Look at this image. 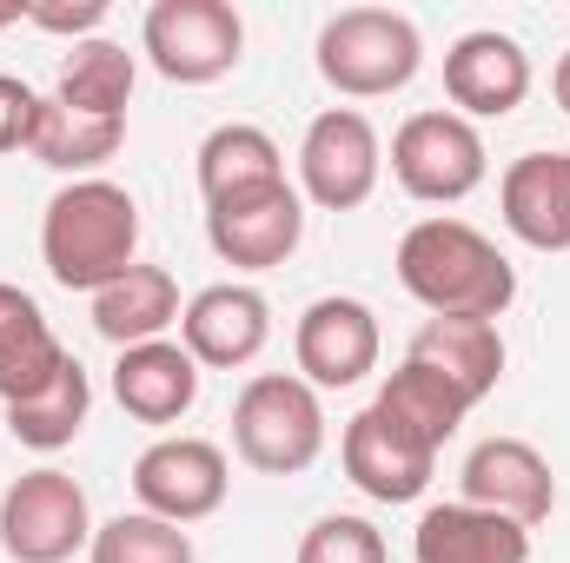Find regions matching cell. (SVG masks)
Returning <instances> with one entry per match:
<instances>
[{
  "instance_id": "7",
  "label": "cell",
  "mask_w": 570,
  "mask_h": 563,
  "mask_svg": "<svg viewBox=\"0 0 570 563\" xmlns=\"http://www.w3.org/2000/svg\"><path fill=\"white\" fill-rule=\"evenodd\" d=\"M491 172V152H484V134L451 113V107H431V113H412L399 134H392V179L425 199V206H458L484 186Z\"/></svg>"
},
{
  "instance_id": "32",
  "label": "cell",
  "mask_w": 570,
  "mask_h": 563,
  "mask_svg": "<svg viewBox=\"0 0 570 563\" xmlns=\"http://www.w3.org/2000/svg\"><path fill=\"white\" fill-rule=\"evenodd\" d=\"M13 20H27V7L20 0H0V27H13Z\"/></svg>"
},
{
  "instance_id": "6",
  "label": "cell",
  "mask_w": 570,
  "mask_h": 563,
  "mask_svg": "<svg viewBox=\"0 0 570 563\" xmlns=\"http://www.w3.org/2000/svg\"><path fill=\"white\" fill-rule=\"evenodd\" d=\"M94 531L100 524H94L87 491L53 464L13 477L0 491V551L13 563H67L73 551L94 544Z\"/></svg>"
},
{
  "instance_id": "17",
  "label": "cell",
  "mask_w": 570,
  "mask_h": 563,
  "mask_svg": "<svg viewBox=\"0 0 570 563\" xmlns=\"http://www.w3.org/2000/svg\"><path fill=\"white\" fill-rule=\"evenodd\" d=\"M114 398H120L127 418H140V424H179L199 405V365L173 338L127 345L114 358Z\"/></svg>"
},
{
  "instance_id": "18",
  "label": "cell",
  "mask_w": 570,
  "mask_h": 563,
  "mask_svg": "<svg viewBox=\"0 0 570 563\" xmlns=\"http://www.w3.org/2000/svg\"><path fill=\"white\" fill-rule=\"evenodd\" d=\"M412 557L419 563H531V531L458 497V504H431L419 517Z\"/></svg>"
},
{
  "instance_id": "2",
  "label": "cell",
  "mask_w": 570,
  "mask_h": 563,
  "mask_svg": "<svg viewBox=\"0 0 570 563\" xmlns=\"http://www.w3.org/2000/svg\"><path fill=\"white\" fill-rule=\"evenodd\" d=\"M40 259L67 292H107L140 266V206L114 179H67L40 219Z\"/></svg>"
},
{
  "instance_id": "20",
  "label": "cell",
  "mask_w": 570,
  "mask_h": 563,
  "mask_svg": "<svg viewBox=\"0 0 570 563\" xmlns=\"http://www.w3.org/2000/svg\"><path fill=\"white\" fill-rule=\"evenodd\" d=\"M412 358L431 365V372H444V378L478 405V398H491L498 378H504V332H498L491 318H425L419 338H412Z\"/></svg>"
},
{
  "instance_id": "22",
  "label": "cell",
  "mask_w": 570,
  "mask_h": 563,
  "mask_svg": "<svg viewBox=\"0 0 570 563\" xmlns=\"http://www.w3.org/2000/svg\"><path fill=\"white\" fill-rule=\"evenodd\" d=\"M134 80H140L134 53H127L120 40H100V33H94V40H80V47L67 53L53 100H60V107H73V113H94V120H127Z\"/></svg>"
},
{
  "instance_id": "10",
  "label": "cell",
  "mask_w": 570,
  "mask_h": 563,
  "mask_svg": "<svg viewBox=\"0 0 570 563\" xmlns=\"http://www.w3.org/2000/svg\"><path fill=\"white\" fill-rule=\"evenodd\" d=\"M226 451L206 444V437H153L140 457H134V497H140L146 517H166V524H199L226 504Z\"/></svg>"
},
{
  "instance_id": "15",
  "label": "cell",
  "mask_w": 570,
  "mask_h": 563,
  "mask_svg": "<svg viewBox=\"0 0 570 563\" xmlns=\"http://www.w3.org/2000/svg\"><path fill=\"white\" fill-rule=\"evenodd\" d=\"M444 93H451V107H458L471 127H478V120H504V113H518L524 93H531V53H524L511 33L478 27V33L451 40V53H444Z\"/></svg>"
},
{
  "instance_id": "9",
  "label": "cell",
  "mask_w": 570,
  "mask_h": 563,
  "mask_svg": "<svg viewBox=\"0 0 570 563\" xmlns=\"http://www.w3.org/2000/svg\"><path fill=\"white\" fill-rule=\"evenodd\" d=\"M206 239L226 266L239 273H273L298 253L305 239V199L292 179H273V186H246V192H226L206 206Z\"/></svg>"
},
{
  "instance_id": "31",
  "label": "cell",
  "mask_w": 570,
  "mask_h": 563,
  "mask_svg": "<svg viewBox=\"0 0 570 563\" xmlns=\"http://www.w3.org/2000/svg\"><path fill=\"white\" fill-rule=\"evenodd\" d=\"M551 93H558V107L570 113V53L558 60V73H551Z\"/></svg>"
},
{
  "instance_id": "30",
  "label": "cell",
  "mask_w": 570,
  "mask_h": 563,
  "mask_svg": "<svg viewBox=\"0 0 570 563\" xmlns=\"http://www.w3.org/2000/svg\"><path fill=\"white\" fill-rule=\"evenodd\" d=\"M27 20H33V27H47V33H73V47H80V33L94 40V27L107 20V0H73V7H27Z\"/></svg>"
},
{
  "instance_id": "21",
  "label": "cell",
  "mask_w": 570,
  "mask_h": 563,
  "mask_svg": "<svg viewBox=\"0 0 570 563\" xmlns=\"http://www.w3.org/2000/svg\"><path fill=\"white\" fill-rule=\"evenodd\" d=\"M179 285L166 266H127L107 292H94V332L127 352V345H153L166 338V325H179Z\"/></svg>"
},
{
  "instance_id": "12",
  "label": "cell",
  "mask_w": 570,
  "mask_h": 563,
  "mask_svg": "<svg viewBox=\"0 0 570 563\" xmlns=\"http://www.w3.org/2000/svg\"><path fill=\"white\" fill-rule=\"evenodd\" d=\"M273 338V305L253 285H206L179 312V345L199 372H246Z\"/></svg>"
},
{
  "instance_id": "25",
  "label": "cell",
  "mask_w": 570,
  "mask_h": 563,
  "mask_svg": "<svg viewBox=\"0 0 570 563\" xmlns=\"http://www.w3.org/2000/svg\"><path fill=\"white\" fill-rule=\"evenodd\" d=\"M120 146H127V120H94V113L60 107V100H40V127H33L27 152L40 166H53V172L94 179V166H107Z\"/></svg>"
},
{
  "instance_id": "16",
  "label": "cell",
  "mask_w": 570,
  "mask_h": 563,
  "mask_svg": "<svg viewBox=\"0 0 570 563\" xmlns=\"http://www.w3.org/2000/svg\"><path fill=\"white\" fill-rule=\"evenodd\" d=\"M504 226L531 253H570V152H524L498 179Z\"/></svg>"
},
{
  "instance_id": "23",
  "label": "cell",
  "mask_w": 570,
  "mask_h": 563,
  "mask_svg": "<svg viewBox=\"0 0 570 563\" xmlns=\"http://www.w3.org/2000/svg\"><path fill=\"white\" fill-rule=\"evenodd\" d=\"M273 179H285V152L266 127L233 120L199 140V199L206 206L226 192H246V186H273Z\"/></svg>"
},
{
  "instance_id": "13",
  "label": "cell",
  "mask_w": 570,
  "mask_h": 563,
  "mask_svg": "<svg viewBox=\"0 0 570 563\" xmlns=\"http://www.w3.org/2000/svg\"><path fill=\"white\" fill-rule=\"evenodd\" d=\"M458 484H464V504L498 511V517H511V524H524V531H538V524L558 511L551 457H544L538 444H524V437H484V444L464 457Z\"/></svg>"
},
{
  "instance_id": "8",
  "label": "cell",
  "mask_w": 570,
  "mask_h": 563,
  "mask_svg": "<svg viewBox=\"0 0 570 563\" xmlns=\"http://www.w3.org/2000/svg\"><path fill=\"white\" fill-rule=\"evenodd\" d=\"M385 172V146L379 127L358 107H325L305 140H298V199H312L318 213H358L379 192Z\"/></svg>"
},
{
  "instance_id": "5",
  "label": "cell",
  "mask_w": 570,
  "mask_h": 563,
  "mask_svg": "<svg viewBox=\"0 0 570 563\" xmlns=\"http://www.w3.org/2000/svg\"><path fill=\"white\" fill-rule=\"evenodd\" d=\"M140 47L159 80L173 87H213L246 53V20L226 0H153L140 20Z\"/></svg>"
},
{
  "instance_id": "27",
  "label": "cell",
  "mask_w": 570,
  "mask_h": 563,
  "mask_svg": "<svg viewBox=\"0 0 570 563\" xmlns=\"http://www.w3.org/2000/svg\"><path fill=\"white\" fill-rule=\"evenodd\" d=\"M87 563H199L193 557V537L166 517H146V511H120L94 531Z\"/></svg>"
},
{
  "instance_id": "11",
  "label": "cell",
  "mask_w": 570,
  "mask_h": 563,
  "mask_svg": "<svg viewBox=\"0 0 570 563\" xmlns=\"http://www.w3.org/2000/svg\"><path fill=\"white\" fill-rule=\"evenodd\" d=\"M379 312L365 298H312L298 312V332H292V358H298V378L312 392H345L358 378L379 372Z\"/></svg>"
},
{
  "instance_id": "14",
  "label": "cell",
  "mask_w": 570,
  "mask_h": 563,
  "mask_svg": "<svg viewBox=\"0 0 570 563\" xmlns=\"http://www.w3.org/2000/svg\"><path fill=\"white\" fill-rule=\"evenodd\" d=\"M338 457H345V477L372 504H419L431 471H438V451H431L425 437H412L405 424H392L379 405H365L358 418L345 424Z\"/></svg>"
},
{
  "instance_id": "3",
  "label": "cell",
  "mask_w": 570,
  "mask_h": 563,
  "mask_svg": "<svg viewBox=\"0 0 570 563\" xmlns=\"http://www.w3.org/2000/svg\"><path fill=\"white\" fill-rule=\"evenodd\" d=\"M318 80L345 100H385L399 87L419 80L425 67V40H419V20L399 13V7H345L318 27Z\"/></svg>"
},
{
  "instance_id": "24",
  "label": "cell",
  "mask_w": 570,
  "mask_h": 563,
  "mask_svg": "<svg viewBox=\"0 0 570 563\" xmlns=\"http://www.w3.org/2000/svg\"><path fill=\"white\" fill-rule=\"evenodd\" d=\"M379 412L392 424H405L412 437H425L431 451H444V437L464 424V412H471V398L444 378V372H431V365H419V358H405L392 378H385V392L372 398Z\"/></svg>"
},
{
  "instance_id": "1",
  "label": "cell",
  "mask_w": 570,
  "mask_h": 563,
  "mask_svg": "<svg viewBox=\"0 0 570 563\" xmlns=\"http://www.w3.org/2000/svg\"><path fill=\"white\" fill-rule=\"evenodd\" d=\"M399 285L431 318H504L518 298L511 259L464 219H419L399 239Z\"/></svg>"
},
{
  "instance_id": "26",
  "label": "cell",
  "mask_w": 570,
  "mask_h": 563,
  "mask_svg": "<svg viewBox=\"0 0 570 563\" xmlns=\"http://www.w3.org/2000/svg\"><path fill=\"white\" fill-rule=\"evenodd\" d=\"M87 405H94L87 365H80V358H67V365H60V378H53L40 398L7 405V431H13V444H27V451H47V457H53V451H67V444L80 437Z\"/></svg>"
},
{
  "instance_id": "19",
  "label": "cell",
  "mask_w": 570,
  "mask_h": 563,
  "mask_svg": "<svg viewBox=\"0 0 570 563\" xmlns=\"http://www.w3.org/2000/svg\"><path fill=\"white\" fill-rule=\"evenodd\" d=\"M67 358H73V352L53 338L47 312H40L20 285L0 279V405H27V398H40V392L60 378Z\"/></svg>"
},
{
  "instance_id": "4",
  "label": "cell",
  "mask_w": 570,
  "mask_h": 563,
  "mask_svg": "<svg viewBox=\"0 0 570 563\" xmlns=\"http://www.w3.org/2000/svg\"><path fill=\"white\" fill-rule=\"evenodd\" d=\"M233 451L266 471V477H298L325 451V405L298 372H259L233 398Z\"/></svg>"
},
{
  "instance_id": "28",
  "label": "cell",
  "mask_w": 570,
  "mask_h": 563,
  "mask_svg": "<svg viewBox=\"0 0 570 563\" xmlns=\"http://www.w3.org/2000/svg\"><path fill=\"white\" fill-rule=\"evenodd\" d=\"M298 563H385V537H379V524L332 511L298 537Z\"/></svg>"
},
{
  "instance_id": "29",
  "label": "cell",
  "mask_w": 570,
  "mask_h": 563,
  "mask_svg": "<svg viewBox=\"0 0 570 563\" xmlns=\"http://www.w3.org/2000/svg\"><path fill=\"white\" fill-rule=\"evenodd\" d=\"M33 127H40V93L13 73H0V152H20L33 146Z\"/></svg>"
}]
</instances>
